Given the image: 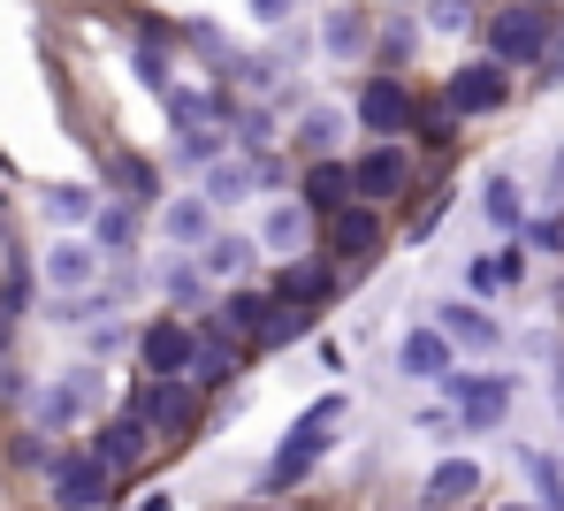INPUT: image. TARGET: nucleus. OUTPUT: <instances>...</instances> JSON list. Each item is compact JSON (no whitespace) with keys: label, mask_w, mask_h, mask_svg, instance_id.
<instances>
[{"label":"nucleus","mask_w":564,"mask_h":511,"mask_svg":"<svg viewBox=\"0 0 564 511\" xmlns=\"http://www.w3.org/2000/svg\"><path fill=\"white\" fill-rule=\"evenodd\" d=\"M336 427H344V398H321L313 412H297V420H290V435H282V450H275V466H268V489L305 481V474H313V458L336 443Z\"/></svg>","instance_id":"obj_1"},{"label":"nucleus","mask_w":564,"mask_h":511,"mask_svg":"<svg viewBox=\"0 0 564 511\" xmlns=\"http://www.w3.org/2000/svg\"><path fill=\"white\" fill-rule=\"evenodd\" d=\"M99 398H107V374H99V367H69V374H54V382L31 398V420H39L46 435H62V427L93 420Z\"/></svg>","instance_id":"obj_2"},{"label":"nucleus","mask_w":564,"mask_h":511,"mask_svg":"<svg viewBox=\"0 0 564 511\" xmlns=\"http://www.w3.org/2000/svg\"><path fill=\"white\" fill-rule=\"evenodd\" d=\"M107 489H115V466H107L99 450L54 458V474H46V497H54V511H99V504H107Z\"/></svg>","instance_id":"obj_3"},{"label":"nucleus","mask_w":564,"mask_h":511,"mask_svg":"<svg viewBox=\"0 0 564 511\" xmlns=\"http://www.w3.org/2000/svg\"><path fill=\"white\" fill-rule=\"evenodd\" d=\"M99 268H107V244H93V237H54L46 260H39V275H46L54 298H85L99 283Z\"/></svg>","instance_id":"obj_4"},{"label":"nucleus","mask_w":564,"mask_h":511,"mask_svg":"<svg viewBox=\"0 0 564 511\" xmlns=\"http://www.w3.org/2000/svg\"><path fill=\"white\" fill-rule=\"evenodd\" d=\"M542 46H550V15H542V0H534V8H496V23H488V54H496L503 69H527Z\"/></svg>","instance_id":"obj_5"},{"label":"nucleus","mask_w":564,"mask_h":511,"mask_svg":"<svg viewBox=\"0 0 564 511\" xmlns=\"http://www.w3.org/2000/svg\"><path fill=\"white\" fill-rule=\"evenodd\" d=\"M351 184H359L367 199H397V192L412 184V153H404L397 138H375V145L351 161Z\"/></svg>","instance_id":"obj_6"},{"label":"nucleus","mask_w":564,"mask_h":511,"mask_svg":"<svg viewBox=\"0 0 564 511\" xmlns=\"http://www.w3.org/2000/svg\"><path fill=\"white\" fill-rule=\"evenodd\" d=\"M282 168L268 161V153H245V161H206V199L214 206H245L260 184H275Z\"/></svg>","instance_id":"obj_7"},{"label":"nucleus","mask_w":564,"mask_h":511,"mask_svg":"<svg viewBox=\"0 0 564 511\" xmlns=\"http://www.w3.org/2000/svg\"><path fill=\"white\" fill-rule=\"evenodd\" d=\"M138 359H145V374H191L198 336H191L184 320H153V328L138 336Z\"/></svg>","instance_id":"obj_8"},{"label":"nucleus","mask_w":564,"mask_h":511,"mask_svg":"<svg viewBox=\"0 0 564 511\" xmlns=\"http://www.w3.org/2000/svg\"><path fill=\"white\" fill-rule=\"evenodd\" d=\"M451 390H458L466 427H503V412H511V374H451Z\"/></svg>","instance_id":"obj_9"},{"label":"nucleus","mask_w":564,"mask_h":511,"mask_svg":"<svg viewBox=\"0 0 564 511\" xmlns=\"http://www.w3.org/2000/svg\"><path fill=\"white\" fill-rule=\"evenodd\" d=\"M451 359H458V344H451L443 320H435V328H412L404 351H397V367H404L412 382H451Z\"/></svg>","instance_id":"obj_10"},{"label":"nucleus","mask_w":564,"mask_h":511,"mask_svg":"<svg viewBox=\"0 0 564 511\" xmlns=\"http://www.w3.org/2000/svg\"><path fill=\"white\" fill-rule=\"evenodd\" d=\"M359 122H367L375 138H404V130H412V93H404L397 77H367V93H359Z\"/></svg>","instance_id":"obj_11"},{"label":"nucleus","mask_w":564,"mask_h":511,"mask_svg":"<svg viewBox=\"0 0 564 511\" xmlns=\"http://www.w3.org/2000/svg\"><path fill=\"white\" fill-rule=\"evenodd\" d=\"M480 497V466L473 458H443V466H427V481H420V504L427 511H466Z\"/></svg>","instance_id":"obj_12"},{"label":"nucleus","mask_w":564,"mask_h":511,"mask_svg":"<svg viewBox=\"0 0 564 511\" xmlns=\"http://www.w3.org/2000/svg\"><path fill=\"white\" fill-rule=\"evenodd\" d=\"M488 107H503V62L496 54L451 69V115H488Z\"/></svg>","instance_id":"obj_13"},{"label":"nucleus","mask_w":564,"mask_h":511,"mask_svg":"<svg viewBox=\"0 0 564 511\" xmlns=\"http://www.w3.org/2000/svg\"><path fill=\"white\" fill-rule=\"evenodd\" d=\"M138 412H145V420H153V435H184L191 427V374H153V390H145V398H138Z\"/></svg>","instance_id":"obj_14"},{"label":"nucleus","mask_w":564,"mask_h":511,"mask_svg":"<svg viewBox=\"0 0 564 511\" xmlns=\"http://www.w3.org/2000/svg\"><path fill=\"white\" fill-rule=\"evenodd\" d=\"M161 237L184 244V252H206L214 244V199H169L161 206Z\"/></svg>","instance_id":"obj_15"},{"label":"nucleus","mask_w":564,"mask_h":511,"mask_svg":"<svg viewBox=\"0 0 564 511\" xmlns=\"http://www.w3.org/2000/svg\"><path fill=\"white\" fill-rule=\"evenodd\" d=\"M145 443H153V420H145L138 405L122 412V420H107V427H99V458H107L115 474H122V466H138V458H145Z\"/></svg>","instance_id":"obj_16"},{"label":"nucleus","mask_w":564,"mask_h":511,"mask_svg":"<svg viewBox=\"0 0 564 511\" xmlns=\"http://www.w3.org/2000/svg\"><path fill=\"white\" fill-rule=\"evenodd\" d=\"M328 244H336V260H367L381 244L375 206H336V214H328Z\"/></svg>","instance_id":"obj_17"},{"label":"nucleus","mask_w":564,"mask_h":511,"mask_svg":"<svg viewBox=\"0 0 564 511\" xmlns=\"http://www.w3.org/2000/svg\"><path fill=\"white\" fill-rule=\"evenodd\" d=\"M275 313H282V298H268V291H237V298L221 306V328H229V336H252V344H268Z\"/></svg>","instance_id":"obj_18"},{"label":"nucleus","mask_w":564,"mask_h":511,"mask_svg":"<svg viewBox=\"0 0 564 511\" xmlns=\"http://www.w3.org/2000/svg\"><path fill=\"white\" fill-rule=\"evenodd\" d=\"M435 320H443V328H451V344H466V351H496V344H503L496 313H480L473 298H458V306H443Z\"/></svg>","instance_id":"obj_19"},{"label":"nucleus","mask_w":564,"mask_h":511,"mask_svg":"<svg viewBox=\"0 0 564 511\" xmlns=\"http://www.w3.org/2000/svg\"><path fill=\"white\" fill-rule=\"evenodd\" d=\"M351 192H359V184H351V168H344V161H321V168L305 176V206H313V214H336V206H351Z\"/></svg>","instance_id":"obj_20"},{"label":"nucleus","mask_w":564,"mask_h":511,"mask_svg":"<svg viewBox=\"0 0 564 511\" xmlns=\"http://www.w3.org/2000/svg\"><path fill=\"white\" fill-rule=\"evenodd\" d=\"M328 283H336V275H328L321 260H290L275 298H290V306H321V298H328Z\"/></svg>","instance_id":"obj_21"},{"label":"nucleus","mask_w":564,"mask_h":511,"mask_svg":"<svg viewBox=\"0 0 564 511\" xmlns=\"http://www.w3.org/2000/svg\"><path fill=\"white\" fill-rule=\"evenodd\" d=\"M305 214H313L305 199H297V206H268V221H260V244H268V252H297V244H305Z\"/></svg>","instance_id":"obj_22"},{"label":"nucleus","mask_w":564,"mask_h":511,"mask_svg":"<svg viewBox=\"0 0 564 511\" xmlns=\"http://www.w3.org/2000/svg\"><path fill=\"white\" fill-rule=\"evenodd\" d=\"M46 221H62V229L99 221V192H85V184H54V192H46Z\"/></svg>","instance_id":"obj_23"},{"label":"nucleus","mask_w":564,"mask_h":511,"mask_svg":"<svg viewBox=\"0 0 564 511\" xmlns=\"http://www.w3.org/2000/svg\"><path fill=\"white\" fill-rule=\"evenodd\" d=\"M336 138H344V107H305V115H297V145H305V153H328Z\"/></svg>","instance_id":"obj_24"},{"label":"nucleus","mask_w":564,"mask_h":511,"mask_svg":"<svg viewBox=\"0 0 564 511\" xmlns=\"http://www.w3.org/2000/svg\"><path fill=\"white\" fill-rule=\"evenodd\" d=\"M480 214H488L496 229H519V221H527V206H519V184H511V176H496V184L480 192Z\"/></svg>","instance_id":"obj_25"},{"label":"nucleus","mask_w":564,"mask_h":511,"mask_svg":"<svg viewBox=\"0 0 564 511\" xmlns=\"http://www.w3.org/2000/svg\"><path fill=\"white\" fill-rule=\"evenodd\" d=\"M519 275H527L519 252H488V260H473V291H511Z\"/></svg>","instance_id":"obj_26"},{"label":"nucleus","mask_w":564,"mask_h":511,"mask_svg":"<svg viewBox=\"0 0 564 511\" xmlns=\"http://www.w3.org/2000/svg\"><path fill=\"white\" fill-rule=\"evenodd\" d=\"M245 260H252V237H214L198 268H206V275H245Z\"/></svg>","instance_id":"obj_27"},{"label":"nucleus","mask_w":564,"mask_h":511,"mask_svg":"<svg viewBox=\"0 0 564 511\" xmlns=\"http://www.w3.org/2000/svg\"><path fill=\"white\" fill-rule=\"evenodd\" d=\"M169 115H176V130H206L221 107L206 100V93H169Z\"/></svg>","instance_id":"obj_28"},{"label":"nucleus","mask_w":564,"mask_h":511,"mask_svg":"<svg viewBox=\"0 0 564 511\" xmlns=\"http://www.w3.org/2000/svg\"><path fill=\"white\" fill-rule=\"evenodd\" d=\"M115 192H122V199H130V206H138V199H153V168L122 153V161H115Z\"/></svg>","instance_id":"obj_29"},{"label":"nucleus","mask_w":564,"mask_h":511,"mask_svg":"<svg viewBox=\"0 0 564 511\" xmlns=\"http://www.w3.org/2000/svg\"><path fill=\"white\" fill-rule=\"evenodd\" d=\"M427 23L443 39H458V31H473V0H427Z\"/></svg>","instance_id":"obj_30"},{"label":"nucleus","mask_w":564,"mask_h":511,"mask_svg":"<svg viewBox=\"0 0 564 511\" xmlns=\"http://www.w3.org/2000/svg\"><path fill=\"white\" fill-rule=\"evenodd\" d=\"M527 474H534V489H542V504H564V474L550 466V458H534V450H527Z\"/></svg>","instance_id":"obj_31"},{"label":"nucleus","mask_w":564,"mask_h":511,"mask_svg":"<svg viewBox=\"0 0 564 511\" xmlns=\"http://www.w3.org/2000/svg\"><path fill=\"white\" fill-rule=\"evenodd\" d=\"M99 244H107V252H122V244H130V214H122V206H107V214H99Z\"/></svg>","instance_id":"obj_32"},{"label":"nucleus","mask_w":564,"mask_h":511,"mask_svg":"<svg viewBox=\"0 0 564 511\" xmlns=\"http://www.w3.org/2000/svg\"><path fill=\"white\" fill-rule=\"evenodd\" d=\"M245 8H252L260 23H290V15H297V0H245Z\"/></svg>","instance_id":"obj_33"},{"label":"nucleus","mask_w":564,"mask_h":511,"mask_svg":"<svg viewBox=\"0 0 564 511\" xmlns=\"http://www.w3.org/2000/svg\"><path fill=\"white\" fill-rule=\"evenodd\" d=\"M550 405L564 412V367H557V374H550Z\"/></svg>","instance_id":"obj_34"}]
</instances>
